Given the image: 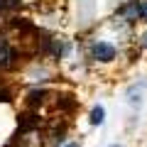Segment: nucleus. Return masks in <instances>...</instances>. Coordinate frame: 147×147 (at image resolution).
Returning a JSON list of instances; mask_svg holds the SVG:
<instances>
[{"mask_svg": "<svg viewBox=\"0 0 147 147\" xmlns=\"http://www.w3.org/2000/svg\"><path fill=\"white\" fill-rule=\"evenodd\" d=\"M88 59L93 64H98V66H108V64L118 61V47L113 42H108V39L96 37V39L88 42Z\"/></svg>", "mask_w": 147, "mask_h": 147, "instance_id": "1", "label": "nucleus"}, {"mask_svg": "<svg viewBox=\"0 0 147 147\" xmlns=\"http://www.w3.org/2000/svg\"><path fill=\"white\" fill-rule=\"evenodd\" d=\"M17 64V49L7 34H0V71H10Z\"/></svg>", "mask_w": 147, "mask_h": 147, "instance_id": "2", "label": "nucleus"}, {"mask_svg": "<svg viewBox=\"0 0 147 147\" xmlns=\"http://www.w3.org/2000/svg\"><path fill=\"white\" fill-rule=\"evenodd\" d=\"M142 96H145V81H142L140 86L132 84L130 88H127V103L130 105H142Z\"/></svg>", "mask_w": 147, "mask_h": 147, "instance_id": "3", "label": "nucleus"}, {"mask_svg": "<svg viewBox=\"0 0 147 147\" xmlns=\"http://www.w3.org/2000/svg\"><path fill=\"white\" fill-rule=\"evenodd\" d=\"M88 123L93 127H100L105 123V105H100V103H96L93 108H91V113H88Z\"/></svg>", "mask_w": 147, "mask_h": 147, "instance_id": "4", "label": "nucleus"}, {"mask_svg": "<svg viewBox=\"0 0 147 147\" xmlns=\"http://www.w3.org/2000/svg\"><path fill=\"white\" fill-rule=\"evenodd\" d=\"M22 5V0H0V15L5 17V15H12L15 10H20Z\"/></svg>", "mask_w": 147, "mask_h": 147, "instance_id": "5", "label": "nucleus"}, {"mask_svg": "<svg viewBox=\"0 0 147 147\" xmlns=\"http://www.w3.org/2000/svg\"><path fill=\"white\" fill-rule=\"evenodd\" d=\"M137 22H147V0H137Z\"/></svg>", "mask_w": 147, "mask_h": 147, "instance_id": "6", "label": "nucleus"}, {"mask_svg": "<svg viewBox=\"0 0 147 147\" xmlns=\"http://www.w3.org/2000/svg\"><path fill=\"white\" fill-rule=\"evenodd\" d=\"M10 100V88L5 84H0V103H7Z\"/></svg>", "mask_w": 147, "mask_h": 147, "instance_id": "7", "label": "nucleus"}, {"mask_svg": "<svg viewBox=\"0 0 147 147\" xmlns=\"http://www.w3.org/2000/svg\"><path fill=\"white\" fill-rule=\"evenodd\" d=\"M137 47H140V49H147V30L137 37Z\"/></svg>", "mask_w": 147, "mask_h": 147, "instance_id": "8", "label": "nucleus"}, {"mask_svg": "<svg viewBox=\"0 0 147 147\" xmlns=\"http://www.w3.org/2000/svg\"><path fill=\"white\" fill-rule=\"evenodd\" d=\"M59 147H81V142L79 140H66V142H61Z\"/></svg>", "mask_w": 147, "mask_h": 147, "instance_id": "9", "label": "nucleus"}, {"mask_svg": "<svg viewBox=\"0 0 147 147\" xmlns=\"http://www.w3.org/2000/svg\"><path fill=\"white\" fill-rule=\"evenodd\" d=\"M108 147H123V145H118V142H115V145H108Z\"/></svg>", "mask_w": 147, "mask_h": 147, "instance_id": "10", "label": "nucleus"}]
</instances>
